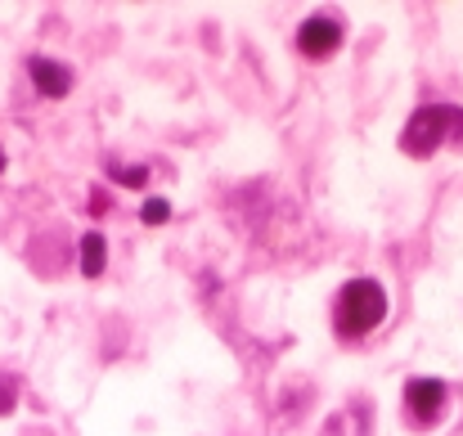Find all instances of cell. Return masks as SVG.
I'll use <instances>...</instances> for the list:
<instances>
[{
	"mask_svg": "<svg viewBox=\"0 0 463 436\" xmlns=\"http://www.w3.org/2000/svg\"><path fill=\"white\" fill-rule=\"evenodd\" d=\"M387 315V292L378 289L373 280H351L346 289L337 292V333L360 337L369 328H378Z\"/></svg>",
	"mask_w": 463,
	"mask_h": 436,
	"instance_id": "6da1fadb",
	"label": "cell"
},
{
	"mask_svg": "<svg viewBox=\"0 0 463 436\" xmlns=\"http://www.w3.org/2000/svg\"><path fill=\"white\" fill-rule=\"evenodd\" d=\"M0 166H5V148H0Z\"/></svg>",
	"mask_w": 463,
	"mask_h": 436,
	"instance_id": "30bf717a",
	"label": "cell"
},
{
	"mask_svg": "<svg viewBox=\"0 0 463 436\" xmlns=\"http://www.w3.org/2000/svg\"><path fill=\"white\" fill-rule=\"evenodd\" d=\"M113 175H118L122 185H131V189H140V185L149 180V171H145V166H113Z\"/></svg>",
	"mask_w": 463,
	"mask_h": 436,
	"instance_id": "ba28073f",
	"label": "cell"
},
{
	"mask_svg": "<svg viewBox=\"0 0 463 436\" xmlns=\"http://www.w3.org/2000/svg\"><path fill=\"white\" fill-rule=\"evenodd\" d=\"M166 216H171V203L166 198H149L145 203V225H162Z\"/></svg>",
	"mask_w": 463,
	"mask_h": 436,
	"instance_id": "52a82bcc",
	"label": "cell"
},
{
	"mask_svg": "<svg viewBox=\"0 0 463 436\" xmlns=\"http://www.w3.org/2000/svg\"><path fill=\"white\" fill-rule=\"evenodd\" d=\"M298 45H302V54H310V59H328L342 45V23L333 14H310L307 23L298 27Z\"/></svg>",
	"mask_w": 463,
	"mask_h": 436,
	"instance_id": "3957f363",
	"label": "cell"
},
{
	"mask_svg": "<svg viewBox=\"0 0 463 436\" xmlns=\"http://www.w3.org/2000/svg\"><path fill=\"white\" fill-rule=\"evenodd\" d=\"M27 72H32V81H36V90H41V95H50V100H59V95H68V86H72V72H68L63 63H54V59H45V54H36V59H27Z\"/></svg>",
	"mask_w": 463,
	"mask_h": 436,
	"instance_id": "5b68a950",
	"label": "cell"
},
{
	"mask_svg": "<svg viewBox=\"0 0 463 436\" xmlns=\"http://www.w3.org/2000/svg\"><path fill=\"white\" fill-rule=\"evenodd\" d=\"M446 136H463V109H455V104H428V109H419L410 118L401 145H405V153H432Z\"/></svg>",
	"mask_w": 463,
	"mask_h": 436,
	"instance_id": "7a4b0ae2",
	"label": "cell"
},
{
	"mask_svg": "<svg viewBox=\"0 0 463 436\" xmlns=\"http://www.w3.org/2000/svg\"><path fill=\"white\" fill-rule=\"evenodd\" d=\"M109 261V248H104V234H81V275H99Z\"/></svg>",
	"mask_w": 463,
	"mask_h": 436,
	"instance_id": "8992f818",
	"label": "cell"
},
{
	"mask_svg": "<svg viewBox=\"0 0 463 436\" xmlns=\"http://www.w3.org/2000/svg\"><path fill=\"white\" fill-rule=\"evenodd\" d=\"M9 410H14V383L0 378V414H9Z\"/></svg>",
	"mask_w": 463,
	"mask_h": 436,
	"instance_id": "9c48e42d",
	"label": "cell"
},
{
	"mask_svg": "<svg viewBox=\"0 0 463 436\" xmlns=\"http://www.w3.org/2000/svg\"><path fill=\"white\" fill-rule=\"evenodd\" d=\"M405 405L419 423H437L441 419V405H446V383L441 378H414L405 387Z\"/></svg>",
	"mask_w": 463,
	"mask_h": 436,
	"instance_id": "277c9868",
	"label": "cell"
}]
</instances>
